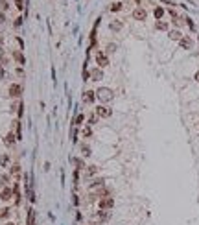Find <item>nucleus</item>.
Returning a JSON list of instances; mask_svg holds the SVG:
<instances>
[{"label":"nucleus","mask_w":199,"mask_h":225,"mask_svg":"<svg viewBox=\"0 0 199 225\" xmlns=\"http://www.w3.org/2000/svg\"><path fill=\"white\" fill-rule=\"evenodd\" d=\"M96 98H98L100 102H103V103H109V102L114 98V92H113V89H109V87H100V89L96 90Z\"/></svg>","instance_id":"nucleus-1"},{"label":"nucleus","mask_w":199,"mask_h":225,"mask_svg":"<svg viewBox=\"0 0 199 225\" xmlns=\"http://www.w3.org/2000/svg\"><path fill=\"white\" fill-rule=\"evenodd\" d=\"M98 207H100V211H111V209L114 207V198H111V196L100 198V201H98Z\"/></svg>","instance_id":"nucleus-2"},{"label":"nucleus","mask_w":199,"mask_h":225,"mask_svg":"<svg viewBox=\"0 0 199 225\" xmlns=\"http://www.w3.org/2000/svg\"><path fill=\"white\" fill-rule=\"evenodd\" d=\"M7 92H9L11 98H20V96H22V85H20V83H11Z\"/></svg>","instance_id":"nucleus-3"},{"label":"nucleus","mask_w":199,"mask_h":225,"mask_svg":"<svg viewBox=\"0 0 199 225\" xmlns=\"http://www.w3.org/2000/svg\"><path fill=\"white\" fill-rule=\"evenodd\" d=\"M111 115H113L111 107H107V105H98V107H96V116H100V118H109Z\"/></svg>","instance_id":"nucleus-4"},{"label":"nucleus","mask_w":199,"mask_h":225,"mask_svg":"<svg viewBox=\"0 0 199 225\" xmlns=\"http://www.w3.org/2000/svg\"><path fill=\"white\" fill-rule=\"evenodd\" d=\"M96 63H98V66H100V68H105V66L109 65V57H107V54L98 52V54H96Z\"/></svg>","instance_id":"nucleus-5"},{"label":"nucleus","mask_w":199,"mask_h":225,"mask_svg":"<svg viewBox=\"0 0 199 225\" xmlns=\"http://www.w3.org/2000/svg\"><path fill=\"white\" fill-rule=\"evenodd\" d=\"M11 198H13V188L11 187H4L2 192H0V199L7 203V201H11Z\"/></svg>","instance_id":"nucleus-6"},{"label":"nucleus","mask_w":199,"mask_h":225,"mask_svg":"<svg viewBox=\"0 0 199 225\" xmlns=\"http://www.w3.org/2000/svg\"><path fill=\"white\" fill-rule=\"evenodd\" d=\"M146 17H148V13H146L144 7H135L133 9V18L135 20H146Z\"/></svg>","instance_id":"nucleus-7"},{"label":"nucleus","mask_w":199,"mask_h":225,"mask_svg":"<svg viewBox=\"0 0 199 225\" xmlns=\"http://www.w3.org/2000/svg\"><path fill=\"white\" fill-rule=\"evenodd\" d=\"M89 78H90V81H100V79L103 78V72H101V68L98 66V68L90 70V72H89Z\"/></svg>","instance_id":"nucleus-8"},{"label":"nucleus","mask_w":199,"mask_h":225,"mask_svg":"<svg viewBox=\"0 0 199 225\" xmlns=\"http://www.w3.org/2000/svg\"><path fill=\"white\" fill-rule=\"evenodd\" d=\"M94 100H96V92L94 90H85L83 92V102L85 103H92Z\"/></svg>","instance_id":"nucleus-9"},{"label":"nucleus","mask_w":199,"mask_h":225,"mask_svg":"<svg viewBox=\"0 0 199 225\" xmlns=\"http://www.w3.org/2000/svg\"><path fill=\"white\" fill-rule=\"evenodd\" d=\"M13 59H15L18 65H26V57L22 55V52H20V50H15V52H13Z\"/></svg>","instance_id":"nucleus-10"},{"label":"nucleus","mask_w":199,"mask_h":225,"mask_svg":"<svg viewBox=\"0 0 199 225\" xmlns=\"http://www.w3.org/2000/svg\"><path fill=\"white\" fill-rule=\"evenodd\" d=\"M4 142H6V146H13L15 142H17V135H13L11 131L6 135V139H4Z\"/></svg>","instance_id":"nucleus-11"},{"label":"nucleus","mask_w":199,"mask_h":225,"mask_svg":"<svg viewBox=\"0 0 199 225\" xmlns=\"http://www.w3.org/2000/svg\"><path fill=\"white\" fill-rule=\"evenodd\" d=\"M70 163L76 166V170H85V163H83L81 159H78V157H72V159H70Z\"/></svg>","instance_id":"nucleus-12"},{"label":"nucleus","mask_w":199,"mask_h":225,"mask_svg":"<svg viewBox=\"0 0 199 225\" xmlns=\"http://www.w3.org/2000/svg\"><path fill=\"white\" fill-rule=\"evenodd\" d=\"M103 185H105V181L100 177V179H94V181L90 183V187H89V188H90V190H96V188H103Z\"/></svg>","instance_id":"nucleus-13"},{"label":"nucleus","mask_w":199,"mask_h":225,"mask_svg":"<svg viewBox=\"0 0 199 225\" xmlns=\"http://www.w3.org/2000/svg\"><path fill=\"white\" fill-rule=\"evenodd\" d=\"M168 35H170V39H172V41H181V39H183V33H181L179 30H172Z\"/></svg>","instance_id":"nucleus-14"},{"label":"nucleus","mask_w":199,"mask_h":225,"mask_svg":"<svg viewBox=\"0 0 199 225\" xmlns=\"http://www.w3.org/2000/svg\"><path fill=\"white\" fill-rule=\"evenodd\" d=\"M179 44H181L185 50H188V48H192V39H190V37H183V39L179 41Z\"/></svg>","instance_id":"nucleus-15"},{"label":"nucleus","mask_w":199,"mask_h":225,"mask_svg":"<svg viewBox=\"0 0 199 225\" xmlns=\"http://www.w3.org/2000/svg\"><path fill=\"white\" fill-rule=\"evenodd\" d=\"M13 198H15V205H20V190H18V185H13Z\"/></svg>","instance_id":"nucleus-16"},{"label":"nucleus","mask_w":199,"mask_h":225,"mask_svg":"<svg viewBox=\"0 0 199 225\" xmlns=\"http://www.w3.org/2000/svg\"><path fill=\"white\" fill-rule=\"evenodd\" d=\"M35 209H28V225H35Z\"/></svg>","instance_id":"nucleus-17"},{"label":"nucleus","mask_w":199,"mask_h":225,"mask_svg":"<svg viewBox=\"0 0 199 225\" xmlns=\"http://www.w3.org/2000/svg\"><path fill=\"white\" fill-rule=\"evenodd\" d=\"M9 216H11V209H9V207L0 209V220H7Z\"/></svg>","instance_id":"nucleus-18"},{"label":"nucleus","mask_w":199,"mask_h":225,"mask_svg":"<svg viewBox=\"0 0 199 225\" xmlns=\"http://www.w3.org/2000/svg\"><path fill=\"white\" fill-rule=\"evenodd\" d=\"M9 181H11V175H9V174H4V175L0 177V185H2V187H9Z\"/></svg>","instance_id":"nucleus-19"},{"label":"nucleus","mask_w":199,"mask_h":225,"mask_svg":"<svg viewBox=\"0 0 199 225\" xmlns=\"http://www.w3.org/2000/svg\"><path fill=\"white\" fill-rule=\"evenodd\" d=\"M155 28H157V30H161V31H166V30H168V22H164V20H157Z\"/></svg>","instance_id":"nucleus-20"},{"label":"nucleus","mask_w":199,"mask_h":225,"mask_svg":"<svg viewBox=\"0 0 199 225\" xmlns=\"http://www.w3.org/2000/svg\"><path fill=\"white\" fill-rule=\"evenodd\" d=\"M96 172H98L96 166H87V170H85V177H90V175H94Z\"/></svg>","instance_id":"nucleus-21"},{"label":"nucleus","mask_w":199,"mask_h":225,"mask_svg":"<svg viewBox=\"0 0 199 225\" xmlns=\"http://www.w3.org/2000/svg\"><path fill=\"white\" fill-rule=\"evenodd\" d=\"M11 174L17 177V175L20 174V166H18V164H13V166H11V172H9V175H11Z\"/></svg>","instance_id":"nucleus-22"},{"label":"nucleus","mask_w":199,"mask_h":225,"mask_svg":"<svg viewBox=\"0 0 199 225\" xmlns=\"http://www.w3.org/2000/svg\"><path fill=\"white\" fill-rule=\"evenodd\" d=\"M111 30L113 31H120L122 30V22H111Z\"/></svg>","instance_id":"nucleus-23"},{"label":"nucleus","mask_w":199,"mask_h":225,"mask_svg":"<svg viewBox=\"0 0 199 225\" xmlns=\"http://www.w3.org/2000/svg\"><path fill=\"white\" fill-rule=\"evenodd\" d=\"M81 151H83V157H89L90 155V148L87 144H81Z\"/></svg>","instance_id":"nucleus-24"},{"label":"nucleus","mask_w":199,"mask_h":225,"mask_svg":"<svg viewBox=\"0 0 199 225\" xmlns=\"http://www.w3.org/2000/svg\"><path fill=\"white\" fill-rule=\"evenodd\" d=\"M98 220H100V222H105V220H109V214H107V211H101V212L98 214Z\"/></svg>","instance_id":"nucleus-25"},{"label":"nucleus","mask_w":199,"mask_h":225,"mask_svg":"<svg viewBox=\"0 0 199 225\" xmlns=\"http://www.w3.org/2000/svg\"><path fill=\"white\" fill-rule=\"evenodd\" d=\"M162 15H164V9H162V7H155V17H157V20H161Z\"/></svg>","instance_id":"nucleus-26"},{"label":"nucleus","mask_w":199,"mask_h":225,"mask_svg":"<svg viewBox=\"0 0 199 225\" xmlns=\"http://www.w3.org/2000/svg\"><path fill=\"white\" fill-rule=\"evenodd\" d=\"M7 163H9V155H2V157H0V164L6 168V166H7Z\"/></svg>","instance_id":"nucleus-27"},{"label":"nucleus","mask_w":199,"mask_h":225,"mask_svg":"<svg viewBox=\"0 0 199 225\" xmlns=\"http://www.w3.org/2000/svg\"><path fill=\"white\" fill-rule=\"evenodd\" d=\"M116 48H118L116 44H109V46H107V54H113V52H116Z\"/></svg>","instance_id":"nucleus-28"},{"label":"nucleus","mask_w":199,"mask_h":225,"mask_svg":"<svg viewBox=\"0 0 199 225\" xmlns=\"http://www.w3.org/2000/svg\"><path fill=\"white\" fill-rule=\"evenodd\" d=\"M122 9V4L118 2V4H113V7H111V11H120Z\"/></svg>","instance_id":"nucleus-29"},{"label":"nucleus","mask_w":199,"mask_h":225,"mask_svg":"<svg viewBox=\"0 0 199 225\" xmlns=\"http://www.w3.org/2000/svg\"><path fill=\"white\" fill-rule=\"evenodd\" d=\"M81 122H83V115H79V116L76 118V122H74V126H81Z\"/></svg>","instance_id":"nucleus-30"},{"label":"nucleus","mask_w":199,"mask_h":225,"mask_svg":"<svg viewBox=\"0 0 199 225\" xmlns=\"http://www.w3.org/2000/svg\"><path fill=\"white\" fill-rule=\"evenodd\" d=\"M0 7H2V9H4V11H6V9H7V7H9V4H7V2H4V0H2V2H0Z\"/></svg>","instance_id":"nucleus-31"},{"label":"nucleus","mask_w":199,"mask_h":225,"mask_svg":"<svg viewBox=\"0 0 199 225\" xmlns=\"http://www.w3.org/2000/svg\"><path fill=\"white\" fill-rule=\"evenodd\" d=\"M15 6H17L18 9H22V7H24V4H22V0H15Z\"/></svg>","instance_id":"nucleus-32"},{"label":"nucleus","mask_w":199,"mask_h":225,"mask_svg":"<svg viewBox=\"0 0 199 225\" xmlns=\"http://www.w3.org/2000/svg\"><path fill=\"white\" fill-rule=\"evenodd\" d=\"M6 78V72H4V66L0 65V79H4Z\"/></svg>","instance_id":"nucleus-33"},{"label":"nucleus","mask_w":199,"mask_h":225,"mask_svg":"<svg viewBox=\"0 0 199 225\" xmlns=\"http://www.w3.org/2000/svg\"><path fill=\"white\" fill-rule=\"evenodd\" d=\"M20 24H22V18H20V17H18V18H17V20H15V26H20Z\"/></svg>","instance_id":"nucleus-34"},{"label":"nucleus","mask_w":199,"mask_h":225,"mask_svg":"<svg viewBox=\"0 0 199 225\" xmlns=\"http://www.w3.org/2000/svg\"><path fill=\"white\" fill-rule=\"evenodd\" d=\"M6 20V17H4V13H0V22H4Z\"/></svg>","instance_id":"nucleus-35"},{"label":"nucleus","mask_w":199,"mask_h":225,"mask_svg":"<svg viewBox=\"0 0 199 225\" xmlns=\"http://www.w3.org/2000/svg\"><path fill=\"white\" fill-rule=\"evenodd\" d=\"M194 78H196V81H197V83H199V70H197V72H196V76H194Z\"/></svg>","instance_id":"nucleus-36"},{"label":"nucleus","mask_w":199,"mask_h":225,"mask_svg":"<svg viewBox=\"0 0 199 225\" xmlns=\"http://www.w3.org/2000/svg\"><path fill=\"white\" fill-rule=\"evenodd\" d=\"M4 225H15V223L13 222H7V223H4Z\"/></svg>","instance_id":"nucleus-37"},{"label":"nucleus","mask_w":199,"mask_h":225,"mask_svg":"<svg viewBox=\"0 0 199 225\" xmlns=\"http://www.w3.org/2000/svg\"><path fill=\"white\" fill-rule=\"evenodd\" d=\"M0 57H2V44H0Z\"/></svg>","instance_id":"nucleus-38"}]
</instances>
